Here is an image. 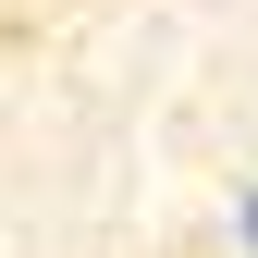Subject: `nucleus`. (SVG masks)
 <instances>
[{
    "instance_id": "obj_1",
    "label": "nucleus",
    "mask_w": 258,
    "mask_h": 258,
    "mask_svg": "<svg viewBox=\"0 0 258 258\" xmlns=\"http://www.w3.org/2000/svg\"><path fill=\"white\" fill-rule=\"evenodd\" d=\"M246 246H258V197H246Z\"/></svg>"
}]
</instances>
